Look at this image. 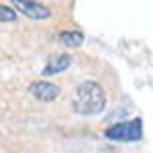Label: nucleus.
<instances>
[{
  "label": "nucleus",
  "instance_id": "1",
  "mask_svg": "<svg viewBox=\"0 0 153 153\" xmlns=\"http://www.w3.org/2000/svg\"><path fill=\"white\" fill-rule=\"evenodd\" d=\"M71 108L80 117H96L106 108L104 88L94 80H86L78 84L71 94Z\"/></svg>",
  "mask_w": 153,
  "mask_h": 153
},
{
  "label": "nucleus",
  "instance_id": "2",
  "mask_svg": "<svg viewBox=\"0 0 153 153\" xmlns=\"http://www.w3.org/2000/svg\"><path fill=\"white\" fill-rule=\"evenodd\" d=\"M104 137L118 143L139 141L143 137V120L141 118H131V120H125V123H114L104 131Z\"/></svg>",
  "mask_w": 153,
  "mask_h": 153
},
{
  "label": "nucleus",
  "instance_id": "3",
  "mask_svg": "<svg viewBox=\"0 0 153 153\" xmlns=\"http://www.w3.org/2000/svg\"><path fill=\"white\" fill-rule=\"evenodd\" d=\"M10 4L16 12H21L23 16L33 19V21H45L51 16V10L37 0H10Z\"/></svg>",
  "mask_w": 153,
  "mask_h": 153
},
{
  "label": "nucleus",
  "instance_id": "4",
  "mask_svg": "<svg viewBox=\"0 0 153 153\" xmlns=\"http://www.w3.org/2000/svg\"><path fill=\"white\" fill-rule=\"evenodd\" d=\"M29 90H31V94L35 96L37 100H41V102H53V100L59 98V94H61V88H59L57 84L47 82V80L31 84Z\"/></svg>",
  "mask_w": 153,
  "mask_h": 153
},
{
  "label": "nucleus",
  "instance_id": "5",
  "mask_svg": "<svg viewBox=\"0 0 153 153\" xmlns=\"http://www.w3.org/2000/svg\"><path fill=\"white\" fill-rule=\"evenodd\" d=\"M70 65H71V55H68V53H53V55H49L47 63H45L41 74L45 78H49V76H55V74H63Z\"/></svg>",
  "mask_w": 153,
  "mask_h": 153
},
{
  "label": "nucleus",
  "instance_id": "6",
  "mask_svg": "<svg viewBox=\"0 0 153 153\" xmlns=\"http://www.w3.org/2000/svg\"><path fill=\"white\" fill-rule=\"evenodd\" d=\"M59 41H61V45H65V47H80L84 43V33L80 31H61L59 33Z\"/></svg>",
  "mask_w": 153,
  "mask_h": 153
},
{
  "label": "nucleus",
  "instance_id": "7",
  "mask_svg": "<svg viewBox=\"0 0 153 153\" xmlns=\"http://www.w3.org/2000/svg\"><path fill=\"white\" fill-rule=\"evenodd\" d=\"M16 21V10L12 6L0 4V23H14Z\"/></svg>",
  "mask_w": 153,
  "mask_h": 153
}]
</instances>
